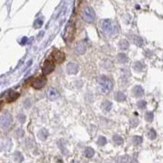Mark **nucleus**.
Instances as JSON below:
<instances>
[{
  "instance_id": "2f4dec72",
  "label": "nucleus",
  "mask_w": 163,
  "mask_h": 163,
  "mask_svg": "<svg viewBox=\"0 0 163 163\" xmlns=\"http://www.w3.org/2000/svg\"><path fill=\"white\" fill-rule=\"evenodd\" d=\"M42 24H43V21H42V20H36L35 26H37V27H40V26L42 25Z\"/></svg>"
},
{
  "instance_id": "4468645a",
  "label": "nucleus",
  "mask_w": 163,
  "mask_h": 163,
  "mask_svg": "<svg viewBox=\"0 0 163 163\" xmlns=\"http://www.w3.org/2000/svg\"><path fill=\"white\" fill-rule=\"evenodd\" d=\"M114 99L117 101H118V102H122V101H124L126 99V95L124 94L123 92H116L115 94H114Z\"/></svg>"
},
{
  "instance_id": "4be33fe9",
  "label": "nucleus",
  "mask_w": 163,
  "mask_h": 163,
  "mask_svg": "<svg viewBox=\"0 0 163 163\" xmlns=\"http://www.w3.org/2000/svg\"><path fill=\"white\" fill-rule=\"evenodd\" d=\"M119 47L121 49H122V50H127L129 47V43H128L127 40L125 39H122L120 41L119 43Z\"/></svg>"
},
{
  "instance_id": "6ab92c4d",
  "label": "nucleus",
  "mask_w": 163,
  "mask_h": 163,
  "mask_svg": "<svg viewBox=\"0 0 163 163\" xmlns=\"http://www.w3.org/2000/svg\"><path fill=\"white\" fill-rule=\"evenodd\" d=\"M143 67H144V65L141 62H139V61H137V62H135V64H133V68H134V69H135V71H142Z\"/></svg>"
},
{
  "instance_id": "dca6fc26",
  "label": "nucleus",
  "mask_w": 163,
  "mask_h": 163,
  "mask_svg": "<svg viewBox=\"0 0 163 163\" xmlns=\"http://www.w3.org/2000/svg\"><path fill=\"white\" fill-rule=\"evenodd\" d=\"M102 108H103L104 111H109L110 109H111L112 108V103L110 101H108V100H105V101H104L103 103H102Z\"/></svg>"
},
{
  "instance_id": "1a4fd4ad",
  "label": "nucleus",
  "mask_w": 163,
  "mask_h": 163,
  "mask_svg": "<svg viewBox=\"0 0 163 163\" xmlns=\"http://www.w3.org/2000/svg\"><path fill=\"white\" fill-rule=\"evenodd\" d=\"M87 48H86V45L83 42H79L76 45L75 49H74V52H75L77 55H83L86 52Z\"/></svg>"
},
{
  "instance_id": "ddd939ff",
  "label": "nucleus",
  "mask_w": 163,
  "mask_h": 163,
  "mask_svg": "<svg viewBox=\"0 0 163 163\" xmlns=\"http://www.w3.org/2000/svg\"><path fill=\"white\" fill-rule=\"evenodd\" d=\"M133 93L136 97H140L143 95V89L142 87L140 86H136L134 89H133Z\"/></svg>"
},
{
  "instance_id": "f3484780",
  "label": "nucleus",
  "mask_w": 163,
  "mask_h": 163,
  "mask_svg": "<svg viewBox=\"0 0 163 163\" xmlns=\"http://www.w3.org/2000/svg\"><path fill=\"white\" fill-rule=\"evenodd\" d=\"M84 154L85 156L87 157H92L94 154H95V151H94V149L92 148H87L86 149H85V151H84Z\"/></svg>"
},
{
  "instance_id": "39448f33",
  "label": "nucleus",
  "mask_w": 163,
  "mask_h": 163,
  "mask_svg": "<svg viewBox=\"0 0 163 163\" xmlns=\"http://www.w3.org/2000/svg\"><path fill=\"white\" fill-rule=\"evenodd\" d=\"M103 29L107 34H114L116 33V28L113 25L111 20H104L103 23Z\"/></svg>"
},
{
  "instance_id": "412c9836",
  "label": "nucleus",
  "mask_w": 163,
  "mask_h": 163,
  "mask_svg": "<svg viewBox=\"0 0 163 163\" xmlns=\"http://www.w3.org/2000/svg\"><path fill=\"white\" fill-rule=\"evenodd\" d=\"M14 158H15V161H16V162L18 163L22 162L23 160H24V157H23V156H22V154L20 153V152H16V153H15V154H14Z\"/></svg>"
},
{
  "instance_id": "423d86ee",
  "label": "nucleus",
  "mask_w": 163,
  "mask_h": 163,
  "mask_svg": "<svg viewBox=\"0 0 163 163\" xmlns=\"http://www.w3.org/2000/svg\"><path fill=\"white\" fill-rule=\"evenodd\" d=\"M55 69V64L53 61L51 60H47L44 62L43 66V74H49L51 73Z\"/></svg>"
},
{
  "instance_id": "9d476101",
  "label": "nucleus",
  "mask_w": 163,
  "mask_h": 163,
  "mask_svg": "<svg viewBox=\"0 0 163 163\" xmlns=\"http://www.w3.org/2000/svg\"><path fill=\"white\" fill-rule=\"evenodd\" d=\"M52 56H53L54 60H56V63H58V64L63 62L64 60V54L60 51H55V52H52Z\"/></svg>"
},
{
  "instance_id": "5701e85b",
  "label": "nucleus",
  "mask_w": 163,
  "mask_h": 163,
  "mask_svg": "<svg viewBox=\"0 0 163 163\" xmlns=\"http://www.w3.org/2000/svg\"><path fill=\"white\" fill-rule=\"evenodd\" d=\"M133 41H134V43H135L136 45H138V46H139V47L143 46V39H142V38H140L139 37H138V36H135V38H134Z\"/></svg>"
},
{
  "instance_id": "bb28decb",
  "label": "nucleus",
  "mask_w": 163,
  "mask_h": 163,
  "mask_svg": "<svg viewBox=\"0 0 163 163\" xmlns=\"http://www.w3.org/2000/svg\"><path fill=\"white\" fill-rule=\"evenodd\" d=\"M128 157L127 156H122L118 158V163H127Z\"/></svg>"
},
{
  "instance_id": "f257e3e1",
  "label": "nucleus",
  "mask_w": 163,
  "mask_h": 163,
  "mask_svg": "<svg viewBox=\"0 0 163 163\" xmlns=\"http://www.w3.org/2000/svg\"><path fill=\"white\" fill-rule=\"evenodd\" d=\"M98 83H99L100 88L102 92L105 94H108L111 92L112 89L113 87V84L112 81L106 76H101L98 78Z\"/></svg>"
},
{
  "instance_id": "0eeeda50",
  "label": "nucleus",
  "mask_w": 163,
  "mask_h": 163,
  "mask_svg": "<svg viewBox=\"0 0 163 163\" xmlns=\"http://www.w3.org/2000/svg\"><path fill=\"white\" fill-rule=\"evenodd\" d=\"M95 12L92 10L91 8H87L84 10L83 12V18L84 20L87 22H92L93 20H95Z\"/></svg>"
},
{
  "instance_id": "2eb2a0df",
  "label": "nucleus",
  "mask_w": 163,
  "mask_h": 163,
  "mask_svg": "<svg viewBox=\"0 0 163 163\" xmlns=\"http://www.w3.org/2000/svg\"><path fill=\"white\" fill-rule=\"evenodd\" d=\"M48 131L46 130V129H42L40 130L39 132L38 133V136L41 140H45V139L48 138Z\"/></svg>"
},
{
  "instance_id": "393cba45",
  "label": "nucleus",
  "mask_w": 163,
  "mask_h": 163,
  "mask_svg": "<svg viewBox=\"0 0 163 163\" xmlns=\"http://www.w3.org/2000/svg\"><path fill=\"white\" fill-rule=\"evenodd\" d=\"M142 141H143V139H142V137L141 136H135L134 137V139H133V143L135 145H139L140 143H142Z\"/></svg>"
},
{
  "instance_id": "c85d7f7f",
  "label": "nucleus",
  "mask_w": 163,
  "mask_h": 163,
  "mask_svg": "<svg viewBox=\"0 0 163 163\" xmlns=\"http://www.w3.org/2000/svg\"><path fill=\"white\" fill-rule=\"evenodd\" d=\"M146 105H147V103L144 100H140V101H139L137 103V106H138L139 108H144L146 107Z\"/></svg>"
},
{
  "instance_id": "6e6552de",
  "label": "nucleus",
  "mask_w": 163,
  "mask_h": 163,
  "mask_svg": "<svg viewBox=\"0 0 163 163\" xmlns=\"http://www.w3.org/2000/svg\"><path fill=\"white\" fill-rule=\"evenodd\" d=\"M47 94H48V97L51 99V100H56V99H57L60 97V93H59V92H58L56 89H55V88L53 87L49 88L48 90Z\"/></svg>"
},
{
  "instance_id": "72a5a7b5",
  "label": "nucleus",
  "mask_w": 163,
  "mask_h": 163,
  "mask_svg": "<svg viewBox=\"0 0 163 163\" xmlns=\"http://www.w3.org/2000/svg\"><path fill=\"white\" fill-rule=\"evenodd\" d=\"M26 40H27V38H23V39H22V41H23L22 43H26Z\"/></svg>"
},
{
  "instance_id": "20e7f679",
  "label": "nucleus",
  "mask_w": 163,
  "mask_h": 163,
  "mask_svg": "<svg viewBox=\"0 0 163 163\" xmlns=\"http://www.w3.org/2000/svg\"><path fill=\"white\" fill-rule=\"evenodd\" d=\"M47 83V79H46V78L43 77V76H40L38 78H37L33 80L32 83V87L34 88H35V89H41L42 87H43L44 86L46 85Z\"/></svg>"
},
{
  "instance_id": "f03ea898",
  "label": "nucleus",
  "mask_w": 163,
  "mask_h": 163,
  "mask_svg": "<svg viewBox=\"0 0 163 163\" xmlns=\"http://www.w3.org/2000/svg\"><path fill=\"white\" fill-rule=\"evenodd\" d=\"M74 34H75V29L74 26L72 25V24H69L66 29H65V32H64V40L66 43H71L72 41L73 40L74 38Z\"/></svg>"
},
{
  "instance_id": "9b49d317",
  "label": "nucleus",
  "mask_w": 163,
  "mask_h": 163,
  "mask_svg": "<svg viewBox=\"0 0 163 163\" xmlns=\"http://www.w3.org/2000/svg\"><path fill=\"white\" fill-rule=\"evenodd\" d=\"M66 71L69 74H76L78 72V65L75 63H69L66 67Z\"/></svg>"
},
{
  "instance_id": "f8f14e48",
  "label": "nucleus",
  "mask_w": 163,
  "mask_h": 163,
  "mask_svg": "<svg viewBox=\"0 0 163 163\" xmlns=\"http://www.w3.org/2000/svg\"><path fill=\"white\" fill-rule=\"evenodd\" d=\"M19 96H20V94L18 92H11L7 96V100H8V102H12V101L16 100Z\"/></svg>"
},
{
  "instance_id": "7c9ffc66",
  "label": "nucleus",
  "mask_w": 163,
  "mask_h": 163,
  "mask_svg": "<svg viewBox=\"0 0 163 163\" xmlns=\"http://www.w3.org/2000/svg\"><path fill=\"white\" fill-rule=\"evenodd\" d=\"M18 120H19V122H21V123H24V121H25V116L24 114H22V113H20L18 115Z\"/></svg>"
},
{
  "instance_id": "473e14b6",
  "label": "nucleus",
  "mask_w": 163,
  "mask_h": 163,
  "mask_svg": "<svg viewBox=\"0 0 163 163\" xmlns=\"http://www.w3.org/2000/svg\"><path fill=\"white\" fill-rule=\"evenodd\" d=\"M3 103L2 101H0V110H1L2 108H3Z\"/></svg>"
},
{
  "instance_id": "c756f323",
  "label": "nucleus",
  "mask_w": 163,
  "mask_h": 163,
  "mask_svg": "<svg viewBox=\"0 0 163 163\" xmlns=\"http://www.w3.org/2000/svg\"><path fill=\"white\" fill-rule=\"evenodd\" d=\"M139 123V121L137 118H131V125L132 127H135Z\"/></svg>"
},
{
  "instance_id": "7ed1b4c3",
  "label": "nucleus",
  "mask_w": 163,
  "mask_h": 163,
  "mask_svg": "<svg viewBox=\"0 0 163 163\" xmlns=\"http://www.w3.org/2000/svg\"><path fill=\"white\" fill-rule=\"evenodd\" d=\"M12 121V116L9 113H5L0 118V127L3 129H7L11 126Z\"/></svg>"
},
{
  "instance_id": "a878e982",
  "label": "nucleus",
  "mask_w": 163,
  "mask_h": 163,
  "mask_svg": "<svg viewBox=\"0 0 163 163\" xmlns=\"http://www.w3.org/2000/svg\"><path fill=\"white\" fill-rule=\"evenodd\" d=\"M106 143H107V139H105V137H104V136H100L98 139V141H97V143L100 146H104V144H106Z\"/></svg>"
},
{
  "instance_id": "cd10ccee",
  "label": "nucleus",
  "mask_w": 163,
  "mask_h": 163,
  "mask_svg": "<svg viewBox=\"0 0 163 163\" xmlns=\"http://www.w3.org/2000/svg\"><path fill=\"white\" fill-rule=\"evenodd\" d=\"M145 118L148 122H152L153 119V113L152 112H147L145 114Z\"/></svg>"
},
{
  "instance_id": "a211bd4d",
  "label": "nucleus",
  "mask_w": 163,
  "mask_h": 163,
  "mask_svg": "<svg viewBox=\"0 0 163 163\" xmlns=\"http://www.w3.org/2000/svg\"><path fill=\"white\" fill-rule=\"evenodd\" d=\"M118 60L119 61L120 63H127L128 60V57L126 54L120 53L119 55L118 56Z\"/></svg>"
},
{
  "instance_id": "aec40b11",
  "label": "nucleus",
  "mask_w": 163,
  "mask_h": 163,
  "mask_svg": "<svg viewBox=\"0 0 163 163\" xmlns=\"http://www.w3.org/2000/svg\"><path fill=\"white\" fill-rule=\"evenodd\" d=\"M113 141L115 143V144L117 145H120V144H122V143H123V139L122 138L119 136L118 135H115L113 136Z\"/></svg>"
},
{
  "instance_id": "b1692460",
  "label": "nucleus",
  "mask_w": 163,
  "mask_h": 163,
  "mask_svg": "<svg viewBox=\"0 0 163 163\" xmlns=\"http://www.w3.org/2000/svg\"><path fill=\"white\" fill-rule=\"evenodd\" d=\"M148 138L150 139H154L157 137V133H156V131L153 129H150L148 131Z\"/></svg>"
}]
</instances>
